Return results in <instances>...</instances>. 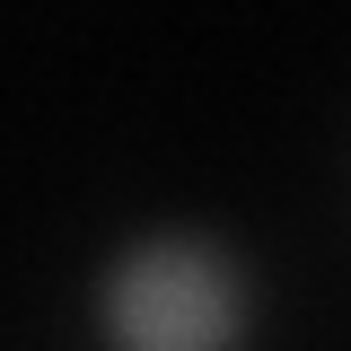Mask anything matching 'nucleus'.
Segmentation results:
<instances>
[{"label": "nucleus", "instance_id": "1", "mask_svg": "<svg viewBox=\"0 0 351 351\" xmlns=\"http://www.w3.org/2000/svg\"><path fill=\"white\" fill-rule=\"evenodd\" d=\"M97 325L114 351H237L246 334V272L211 237H141L114 255L97 290Z\"/></svg>", "mask_w": 351, "mask_h": 351}]
</instances>
